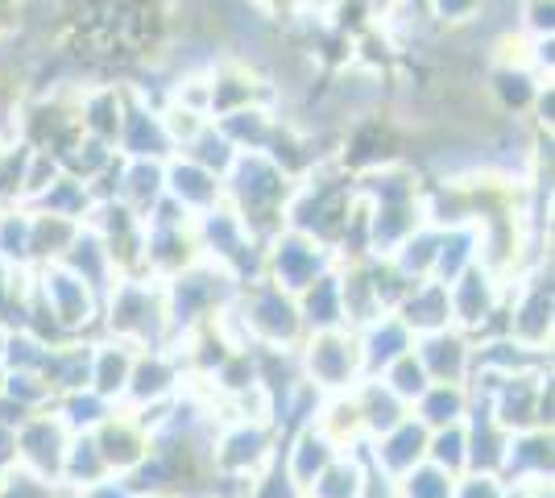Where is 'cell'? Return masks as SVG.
<instances>
[{
    "mask_svg": "<svg viewBox=\"0 0 555 498\" xmlns=\"http://www.w3.org/2000/svg\"><path fill=\"white\" fill-rule=\"evenodd\" d=\"M291 195H295V179L270 154H241L224 175V204L245 220V229L261 245L286 225Z\"/></svg>",
    "mask_w": 555,
    "mask_h": 498,
    "instance_id": "1",
    "label": "cell"
},
{
    "mask_svg": "<svg viewBox=\"0 0 555 498\" xmlns=\"http://www.w3.org/2000/svg\"><path fill=\"white\" fill-rule=\"evenodd\" d=\"M327 270H336V254L324 241L295 233V229H278L274 238L266 241V266L261 279L274 283L286 295H302L315 279H324Z\"/></svg>",
    "mask_w": 555,
    "mask_h": 498,
    "instance_id": "2",
    "label": "cell"
},
{
    "mask_svg": "<svg viewBox=\"0 0 555 498\" xmlns=\"http://www.w3.org/2000/svg\"><path fill=\"white\" fill-rule=\"evenodd\" d=\"M307 374L324 391H352L357 379L365 374L361 366V341L348 329L311 332L307 341Z\"/></svg>",
    "mask_w": 555,
    "mask_h": 498,
    "instance_id": "3",
    "label": "cell"
},
{
    "mask_svg": "<svg viewBox=\"0 0 555 498\" xmlns=\"http://www.w3.org/2000/svg\"><path fill=\"white\" fill-rule=\"evenodd\" d=\"M34 279H38L34 295H38L42 311L54 316L59 329H70V332L83 329V324L95 316V308H100V295H95L92 286L83 283V279H75L67 266H59V261L38 266Z\"/></svg>",
    "mask_w": 555,
    "mask_h": 498,
    "instance_id": "4",
    "label": "cell"
},
{
    "mask_svg": "<svg viewBox=\"0 0 555 498\" xmlns=\"http://www.w3.org/2000/svg\"><path fill=\"white\" fill-rule=\"evenodd\" d=\"M113 150L116 158H125V163H166V158H175V145L166 138L158 108H150L133 92L125 100V117H120Z\"/></svg>",
    "mask_w": 555,
    "mask_h": 498,
    "instance_id": "5",
    "label": "cell"
},
{
    "mask_svg": "<svg viewBox=\"0 0 555 498\" xmlns=\"http://www.w3.org/2000/svg\"><path fill=\"white\" fill-rule=\"evenodd\" d=\"M509 332L518 336L522 349H543L552 336V270L534 266L531 274L518 283V295L509 291Z\"/></svg>",
    "mask_w": 555,
    "mask_h": 498,
    "instance_id": "6",
    "label": "cell"
},
{
    "mask_svg": "<svg viewBox=\"0 0 555 498\" xmlns=\"http://www.w3.org/2000/svg\"><path fill=\"white\" fill-rule=\"evenodd\" d=\"M506 299V283L498 274H489L486 266H468L456 283H448V308L452 324L461 329H481L493 311Z\"/></svg>",
    "mask_w": 555,
    "mask_h": 498,
    "instance_id": "7",
    "label": "cell"
},
{
    "mask_svg": "<svg viewBox=\"0 0 555 498\" xmlns=\"http://www.w3.org/2000/svg\"><path fill=\"white\" fill-rule=\"evenodd\" d=\"M163 179H166V200H175L186 216H204L224 204V179H216L211 170L195 166L183 154L166 158Z\"/></svg>",
    "mask_w": 555,
    "mask_h": 498,
    "instance_id": "8",
    "label": "cell"
},
{
    "mask_svg": "<svg viewBox=\"0 0 555 498\" xmlns=\"http://www.w3.org/2000/svg\"><path fill=\"white\" fill-rule=\"evenodd\" d=\"M393 316L406 324L418 336H431V332L452 329V308H448V286L436 283V279H423V283H411V291L398 299Z\"/></svg>",
    "mask_w": 555,
    "mask_h": 498,
    "instance_id": "9",
    "label": "cell"
},
{
    "mask_svg": "<svg viewBox=\"0 0 555 498\" xmlns=\"http://www.w3.org/2000/svg\"><path fill=\"white\" fill-rule=\"evenodd\" d=\"M166 163H125L116 166V204H125L129 213L145 220L154 213V204L166 195V179H163Z\"/></svg>",
    "mask_w": 555,
    "mask_h": 498,
    "instance_id": "10",
    "label": "cell"
},
{
    "mask_svg": "<svg viewBox=\"0 0 555 498\" xmlns=\"http://www.w3.org/2000/svg\"><path fill=\"white\" fill-rule=\"evenodd\" d=\"M357 341H361V366H365V374H377V370L393 366L402 354H411V329L393 311H386L373 324H365V332H357Z\"/></svg>",
    "mask_w": 555,
    "mask_h": 498,
    "instance_id": "11",
    "label": "cell"
},
{
    "mask_svg": "<svg viewBox=\"0 0 555 498\" xmlns=\"http://www.w3.org/2000/svg\"><path fill=\"white\" fill-rule=\"evenodd\" d=\"M418 361H423V370H427V379L431 382H448V386H461V379L468 374V345L461 341V332H431V336H423V349H418Z\"/></svg>",
    "mask_w": 555,
    "mask_h": 498,
    "instance_id": "12",
    "label": "cell"
},
{
    "mask_svg": "<svg viewBox=\"0 0 555 498\" xmlns=\"http://www.w3.org/2000/svg\"><path fill=\"white\" fill-rule=\"evenodd\" d=\"M92 208H95V200H92V191H88V183H79V179H70V175H59V179L29 204V213L63 216V220H75V225H83Z\"/></svg>",
    "mask_w": 555,
    "mask_h": 498,
    "instance_id": "13",
    "label": "cell"
},
{
    "mask_svg": "<svg viewBox=\"0 0 555 498\" xmlns=\"http://www.w3.org/2000/svg\"><path fill=\"white\" fill-rule=\"evenodd\" d=\"M170 386H175V366H170V357H166L163 349H150V354L133 357V370H129L125 391H129L138 404L163 399V395H170Z\"/></svg>",
    "mask_w": 555,
    "mask_h": 498,
    "instance_id": "14",
    "label": "cell"
},
{
    "mask_svg": "<svg viewBox=\"0 0 555 498\" xmlns=\"http://www.w3.org/2000/svg\"><path fill=\"white\" fill-rule=\"evenodd\" d=\"M179 154H183V158H191L195 166L211 170L216 179H224V175L232 170V163L241 158V154H236V150L229 145V138H224V133H220L211 120H208V129H204V133H195V138H191V142H186Z\"/></svg>",
    "mask_w": 555,
    "mask_h": 498,
    "instance_id": "15",
    "label": "cell"
},
{
    "mask_svg": "<svg viewBox=\"0 0 555 498\" xmlns=\"http://www.w3.org/2000/svg\"><path fill=\"white\" fill-rule=\"evenodd\" d=\"M0 266L29 270V208H0Z\"/></svg>",
    "mask_w": 555,
    "mask_h": 498,
    "instance_id": "16",
    "label": "cell"
},
{
    "mask_svg": "<svg viewBox=\"0 0 555 498\" xmlns=\"http://www.w3.org/2000/svg\"><path fill=\"white\" fill-rule=\"evenodd\" d=\"M423 420L427 424H461L464 416V386H448V382H431L423 395Z\"/></svg>",
    "mask_w": 555,
    "mask_h": 498,
    "instance_id": "17",
    "label": "cell"
},
{
    "mask_svg": "<svg viewBox=\"0 0 555 498\" xmlns=\"http://www.w3.org/2000/svg\"><path fill=\"white\" fill-rule=\"evenodd\" d=\"M63 175V166H59V158L50 154V150H29V163H25V183H22V208H29L42 191L54 183Z\"/></svg>",
    "mask_w": 555,
    "mask_h": 498,
    "instance_id": "18",
    "label": "cell"
},
{
    "mask_svg": "<svg viewBox=\"0 0 555 498\" xmlns=\"http://www.w3.org/2000/svg\"><path fill=\"white\" fill-rule=\"evenodd\" d=\"M481 4L486 0H427L423 13L431 17V25H443L448 34H456V29H468V25L477 22Z\"/></svg>",
    "mask_w": 555,
    "mask_h": 498,
    "instance_id": "19",
    "label": "cell"
},
{
    "mask_svg": "<svg viewBox=\"0 0 555 498\" xmlns=\"http://www.w3.org/2000/svg\"><path fill=\"white\" fill-rule=\"evenodd\" d=\"M518 34L522 38H555V0H518Z\"/></svg>",
    "mask_w": 555,
    "mask_h": 498,
    "instance_id": "20",
    "label": "cell"
},
{
    "mask_svg": "<svg viewBox=\"0 0 555 498\" xmlns=\"http://www.w3.org/2000/svg\"><path fill=\"white\" fill-rule=\"evenodd\" d=\"M311 9H315V17H336L340 9H348L352 0H307Z\"/></svg>",
    "mask_w": 555,
    "mask_h": 498,
    "instance_id": "21",
    "label": "cell"
}]
</instances>
